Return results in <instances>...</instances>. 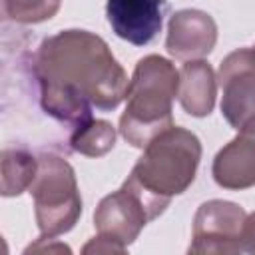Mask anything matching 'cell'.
Listing matches in <instances>:
<instances>
[{
  "label": "cell",
  "instance_id": "obj_1",
  "mask_svg": "<svg viewBox=\"0 0 255 255\" xmlns=\"http://www.w3.org/2000/svg\"><path fill=\"white\" fill-rule=\"evenodd\" d=\"M167 0H108L106 16L118 38L133 44H149L163 26Z\"/></svg>",
  "mask_w": 255,
  "mask_h": 255
}]
</instances>
